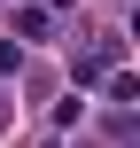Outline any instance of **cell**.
<instances>
[{"mask_svg": "<svg viewBox=\"0 0 140 148\" xmlns=\"http://www.w3.org/2000/svg\"><path fill=\"white\" fill-rule=\"evenodd\" d=\"M8 70H23V39H0V78Z\"/></svg>", "mask_w": 140, "mask_h": 148, "instance_id": "obj_3", "label": "cell"}, {"mask_svg": "<svg viewBox=\"0 0 140 148\" xmlns=\"http://www.w3.org/2000/svg\"><path fill=\"white\" fill-rule=\"evenodd\" d=\"M101 94H109L117 109H132V101H140V86H132V70H117V62L101 70Z\"/></svg>", "mask_w": 140, "mask_h": 148, "instance_id": "obj_2", "label": "cell"}, {"mask_svg": "<svg viewBox=\"0 0 140 148\" xmlns=\"http://www.w3.org/2000/svg\"><path fill=\"white\" fill-rule=\"evenodd\" d=\"M117 55H125V39H94V47L70 62V78H78V86H101V70H109Z\"/></svg>", "mask_w": 140, "mask_h": 148, "instance_id": "obj_1", "label": "cell"}]
</instances>
